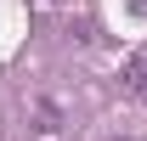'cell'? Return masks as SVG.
Masks as SVG:
<instances>
[{
    "label": "cell",
    "instance_id": "cell-1",
    "mask_svg": "<svg viewBox=\"0 0 147 141\" xmlns=\"http://www.w3.org/2000/svg\"><path fill=\"white\" fill-rule=\"evenodd\" d=\"M119 79H125V90H130V96H147V45L125 62V73H119Z\"/></svg>",
    "mask_w": 147,
    "mask_h": 141
}]
</instances>
